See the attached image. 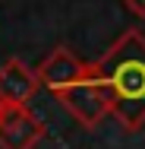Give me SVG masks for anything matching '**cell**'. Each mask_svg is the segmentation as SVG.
Wrapping results in <instances>:
<instances>
[{"mask_svg": "<svg viewBox=\"0 0 145 149\" xmlns=\"http://www.w3.org/2000/svg\"><path fill=\"white\" fill-rule=\"evenodd\" d=\"M41 89L38 70H32L25 60L10 57L0 63V98L13 108H29L35 92Z\"/></svg>", "mask_w": 145, "mask_h": 149, "instance_id": "obj_5", "label": "cell"}, {"mask_svg": "<svg viewBox=\"0 0 145 149\" xmlns=\"http://www.w3.org/2000/svg\"><path fill=\"white\" fill-rule=\"evenodd\" d=\"M57 98H60V105L79 120L85 130H95L107 114H114L111 89H107L95 73H88L82 83H76V86H69L66 92H60Z\"/></svg>", "mask_w": 145, "mask_h": 149, "instance_id": "obj_2", "label": "cell"}, {"mask_svg": "<svg viewBox=\"0 0 145 149\" xmlns=\"http://www.w3.org/2000/svg\"><path fill=\"white\" fill-rule=\"evenodd\" d=\"M47 136L44 120L32 108H6L0 114V149H35Z\"/></svg>", "mask_w": 145, "mask_h": 149, "instance_id": "obj_4", "label": "cell"}, {"mask_svg": "<svg viewBox=\"0 0 145 149\" xmlns=\"http://www.w3.org/2000/svg\"><path fill=\"white\" fill-rule=\"evenodd\" d=\"M123 6L133 13V16H139V19H145V0H123Z\"/></svg>", "mask_w": 145, "mask_h": 149, "instance_id": "obj_6", "label": "cell"}, {"mask_svg": "<svg viewBox=\"0 0 145 149\" xmlns=\"http://www.w3.org/2000/svg\"><path fill=\"white\" fill-rule=\"evenodd\" d=\"M91 73L111 89L114 118L123 130L145 127V35L129 29L91 63Z\"/></svg>", "mask_w": 145, "mask_h": 149, "instance_id": "obj_1", "label": "cell"}, {"mask_svg": "<svg viewBox=\"0 0 145 149\" xmlns=\"http://www.w3.org/2000/svg\"><path fill=\"white\" fill-rule=\"evenodd\" d=\"M6 108H10V105H6V102H3V98H0V114H3V111H6Z\"/></svg>", "mask_w": 145, "mask_h": 149, "instance_id": "obj_7", "label": "cell"}, {"mask_svg": "<svg viewBox=\"0 0 145 149\" xmlns=\"http://www.w3.org/2000/svg\"><path fill=\"white\" fill-rule=\"evenodd\" d=\"M35 70H38L41 86H44V89H51L54 95H60V92H66L69 86L82 83L88 73H91V63L79 60L69 48H66V45H57V48L41 60Z\"/></svg>", "mask_w": 145, "mask_h": 149, "instance_id": "obj_3", "label": "cell"}]
</instances>
